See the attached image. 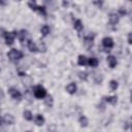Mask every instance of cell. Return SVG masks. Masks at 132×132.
<instances>
[{
    "mask_svg": "<svg viewBox=\"0 0 132 132\" xmlns=\"http://www.w3.org/2000/svg\"><path fill=\"white\" fill-rule=\"evenodd\" d=\"M27 46H28V48H29V51L30 52H32V53H36L37 51H38V47H37V45H36V43L34 42V41H32V40H28V42H27Z\"/></svg>",
    "mask_w": 132,
    "mask_h": 132,
    "instance_id": "cell-12",
    "label": "cell"
},
{
    "mask_svg": "<svg viewBox=\"0 0 132 132\" xmlns=\"http://www.w3.org/2000/svg\"><path fill=\"white\" fill-rule=\"evenodd\" d=\"M105 102L111 104V105H116L117 104V101H118V97L117 96H108V97H104L103 98Z\"/></svg>",
    "mask_w": 132,
    "mask_h": 132,
    "instance_id": "cell-14",
    "label": "cell"
},
{
    "mask_svg": "<svg viewBox=\"0 0 132 132\" xmlns=\"http://www.w3.org/2000/svg\"><path fill=\"white\" fill-rule=\"evenodd\" d=\"M0 4H1V5H4L5 3H4V2H1V1H0Z\"/></svg>",
    "mask_w": 132,
    "mask_h": 132,
    "instance_id": "cell-33",
    "label": "cell"
},
{
    "mask_svg": "<svg viewBox=\"0 0 132 132\" xmlns=\"http://www.w3.org/2000/svg\"><path fill=\"white\" fill-rule=\"evenodd\" d=\"M2 120H3V123L6 124V125H12V124H14V118L10 113L4 114L3 118H2Z\"/></svg>",
    "mask_w": 132,
    "mask_h": 132,
    "instance_id": "cell-8",
    "label": "cell"
},
{
    "mask_svg": "<svg viewBox=\"0 0 132 132\" xmlns=\"http://www.w3.org/2000/svg\"><path fill=\"white\" fill-rule=\"evenodd\" d=\"M118 86H119V84H118V81H117V80L111 79V80L109 81V88H110V90H111V91H116V90L118 89Z\"/></svg>",
    "mask_w": 132,
    "mask_h": 132,
    "instance_id": "cell-24",
    "label": "cell"
},
{
    "mask_svg": "<svg viewBox=\"0 0 132 132\" xmlns=\"http://www.w3.org/2000/svg\"><path fill=\"white\" fill-rule=\"evenodd\" d=\"M2 123H3V120H2V118H1V117H0V126H1V125H2Z\"/></svg>",
    "mask_w": 132,
    "mask_h": 132,
    "instance_id": "cell-32",
    "label": "cell"
},
{
    "mask_svg": "<svg viewBox=\"0 0 132 132\" xmlns=\"http://www.w3.org/2000/svg\"><path fill=\"white\" fill-rule=\"evenodd\" d=\"M98 64H99V61H98L97 58L91 57V58L88 59V65H89V66H91V67H96V66H98Z\"/></svg>",
    "mask_w": 132,
    "mask_h": 132,
    "instance_id": "cell-15",
    "label": "cell"
},
{
    "mask_svg": "<svg viewBox=\"0 0 132 132\" xmlns=\"http://www.w3.org/2000/svg\"><path fill=\"white\" fill-rule=\"evenodd\" d=\"M33 94H34V96H35L36 98H38V99L45 98L46 95H47V94H46V90H45L42 86H40V85L34 87V89H33Z\"/></svg>",
    "mask_w": 132,
    "mask_h": 132,
    "instance_id": "cell-2",
    "label": "cell"
},
{
    "mask_svg": "<svg viewBox=\"0 0 132 132\" xmlns=\"http://www.w3.org/2000/svg\"><path fill=\"white\" fill-rule=\"evenodd\" d=\"M27 34H28V32H27L26 30H21V31L18 33V37H19V39H20L21 42H23V41L26 39Z\"/></svg>",
    "mask_w": 132,
    "mask_h": 132,
    "instance_id": "cell-19",
    "label": "cell"
},
{
    "mask_svg": "<svg viewBox=\"0 0 132 132\" xmlns=\"http://www.w3.org/2000/svg\"><path fill=\"white\" fill-rule=\"evenodd\" d=\"M26 132H30V131H26Z\"/></svg>",
    "mask_w": 132,
    "mask_h": 132,
    "instance_id": "cell-35",
    "label": "cell"
},
{
    "mask_svg": "<svg viewBox=\"0 0 132 132\" xmlns=\"http://www.w3.org/2000/svg\"><path fill=\"white\" fill-rule=\"evenodd\" d=\"M4 98V92L2 91V89H0V100H2Z\"/></svg>",
    "mask_w": 132,
    "mask_h": 132,
    "instance_id": "cell-29",
    "label": "cell"
},
{
    "mask_svg": "<svg viewBox=\"0 0 132 132\" xmlns=\"http://www.w3.org/2000/svg\"><path fill=\"white\" fill-rule=\"evenodd\" d=\"M77 64L80 66H86L88 65V58L84 55H79L77 58Z\"/></svg>",
    "mask_w": 132,
    "mask_h": 132,
    "instance_id": "cell-13",
    "label": "cell"
},
{
    "mask_svg": "<svg viewBox=\"0 0 132 132\" xmlns=\"http://www.w3.org/2000/svg\"><path fill=\"white\" fill-rule=\"evenodd\" d=\"M76 89H77V87H76V85H75L74 82H70L69 85L66 86V91H67V93L70 94V95H73V94L76 92Z\"/></svg>",
    "mask_w": 132,
    "mask_h": 132,
    "instance_id": "cell-11",
    "label": "cell"
},
{
    "mask_svg": "<svg viewBox=\"0 0 132 132\" xmlns=\"http://www.w3.org/2000/svg\"><path fill=\"white\" fill-rule=\"evenodd\" d=\"M53 102H54V100H53V96H51V95H46L45 100H44L45 105H47L48 107H52V106H53Z\"/></svg>",
    "mask_w": 132,
    "mask_h": 132,
    "instance_id": "cell-22",
    "label": "cell"
},
{
    "mask_svg": "<svg viewBox=\"0 0 132 132\" xmlns=\"http://www.w3.org/2000/svg\"><path fill=\"white\" fill-rule=\"evenodd\" d=\"M73 27H74V29H75L76 31H78V32H80V31L84 29V25H82V23H81L80 20H75V21H74V24H73Z\"/></svg>",
    "mask_w": 132,
    "mask_h": 132,
    "instance_id": "cell-16",
    "label": "cell"
},
{
    "mask_svg": "<svg viewBox=\"0 0 132 132\" xmlns=\"http://www.w3.org/2000/svg\"><path fill=\"white\" fill-rule=\"evenodd\" d=\"M23 117H24V119L27 120V121H32V120H33V116H32V112H31L30 110H24Z\"/></svg>",
    "mask_w": 132,
    "mask_h": 132,
    "instance_id": "cell-21",
    "label": "cell"
},
{
    "mask_svg": "<svg viewBox=\"0 0 132 132\" xmlns=\"http://www.w3.org/2000/svg\"><path fill=\"white\" fill-rule=\"evenodd\" d=\"M102 79H103V76L101 73H94V80L96 84H101Z\"/></svg>",
    "mask_w": 132,
    "mask_h": 132,
    "instance_id": "cell-23",
    "label": "cell"
},
{
    "mask_svg": "<svg viewBox=\"0 0 132 132\" xmlns=\"http://www.w3.org/2000/svg\"><path fill=\"white\" fill-rule=\"evenodd\" d=\"M119 13H120L121 15H125L127 12H126V10H125V9H123V8H120V9H119Z\"/></svg>",
    "mask_w": 132,
    "mask_h": 132,
    "instance_id": "cell-27",
    "label": "cell"
},
{
    "mask_svg": "<svg viewBox=\"0 0 132 132\" xmlns=\"http://www.w3.org/2000/svg\"><path fill=\"white\" fill-rule=\"evenodd\" d=\"M50 31H51V29H50V27H48L47 25H43V26L40 28V32H41V34H42L43 36L48 35V34H50Z\"/></svg>",
    "mask_w": 132,
    "mask_h": 132,
    "instance_id": "cell-20",
    "label": "cell"
},
{
    "mask_svg": "<svg viewBox=\"0 0 132 132\" xmlns=\"http://www.w3.org/2000/svg\"><path fill=\"white\" fill-rule=\"evenodd\" d=\"M113 40H112V38L111 37H104L103 39H102V45L106 48V51L108 52V51H110V48H112L113 47Z\"/></svg>",
    "mask_w": 132,
    "mask_h": 132,
    "instance_id": "cell-5",
    "label": "cell"
},
{
    "mask_svg": "<svg viewBox=\"0 0 132 132\" xmlns=\"http://www.w3.org/2000/svg\"><path fill=\"white\" fill-rule=\"evenodd\" d=\"M102 3H103L102 1H99V2H98V1H95V2H94V4H95V5H98V6H101Z\"/></svg>",
    "mask_w": 132,
    "mask_h": 132,
    "instance_id": "cell-30",
    "label": "cell"
},
{
    "mask_svg": "<svg viewBox=\"0 0 132 132\" xmlns=\"http://www.w3.org/2000/svg\"><path fill=\"white\" fill-rule=\"evenodd\" d=\"M0 132H5V131H4L3 129H1V128H0Z\"/></svg>",
    "mask_w": 132,
    "mask_h": 132,
    "instance_id": "cell-34",
    "label": "cell"
},
{
    "mask_svg": "<svg viewBox=\"0 0 132 132\" xmlns=\"http://www.w3.org/2000/svg\"><path fill=\"white\" fill-rule=\"evenodd\" d=\"M128 43H129V44L132 43V34H131V33L128 34Z\"/></svg>",
    "mask_w": 132,
    "mask_h": 132,
    "instance_id": "cell-28",
    "label": "cell"
},
{
    "mask_svg": "<svg viewBox=\"0 0 132 132\" xmlns=\"http://www.w3.org/2000/svg\"><path fill=\"white\" fill-rule=\"evenodd\" d=\"M119 20H120V16L118 13H116V12L109 13V23L111 25H117L119 23Z\"/></svg>",
    "mask_w": 132,
    "mask_h": 132,
    "instance_id": "cell-9",
    "label": "cell"
},
{
    "mask_svg": "<svg viewBox=\"0 0 132 132\" xmlns=\"http://www.w3.org/2000/svg\"><path fill=\"white\" fill-rule=\"evenodd\" d=\"M106 61H107V63H108V65H109L110 68H114L117 66V58L114 56H111V55L110 56H107Z\"/></svg>",
    "mask_w": 132,
    "mask_h": 132,
    "instance_id": "cell-10",
    "label": "cell"
},
{
    "mask_svg": "<svg viewBox=\"0 0 132 132\" xmlns=\"http://www.w3.org/2000/svg\"><path fill=\"white\" fill-rule=\"evenodd\" d=\"M63 5H64V6H67V5H68V2H65V1H63Z\"/></svg>",
    "mask_w": 132,
    "mask_h": 132,
    "instance_id": "cell-31",
    "label": "cell"
},
{
    "mask_svg": "<svg viewBox=\"0 0 132 132\" xmlns=\"http://www.w3.org/2000/svg\"><path fill=\"white\" fill-rule=\"evenodd\" d=\"M8 93L11 96V98L14 99V100H21L22 99V93L20 91H18L16 89H14V88H10L8 90Z\"/></svg>",
    "mask_w": 132,
    "mask_h": 132,
    "instance_id": "cell-6",
    "label": "cell"
},
{
    "mask_svg": "<svg viewBox=\"0 0 132 132\" xmlns=\"http://www.w3.org/2000/svg\"><path fill=\"white\" fill-rule=\"evenodd\" d=\"M18 36V32L13 31V32H7L5 33L4 35V38H5V43L7 45H11L14 41V38Z\"/></svg>",
    "mask_w": 132,
    "mask_h": 132,
    "instance_id": "cell-4",
    "label": "cell"
},
{
    "mask_svg": "<svg viewBox=\"0 0 132 132\" xmlns=\"http://www.w3.org/2000/svg\"><path fill=\"white\" fill-rule=\"evenodd\" d=\"M78 122H79L81 127H87L88 124H89V120H88V118L86 116H80L79 119H78Z\"/></svg>",
    "mask_w": 132,
    "mask_h": 132,
    "instance_id": "cell-18",
    "label": "cell"
},
{
    "mask_svg": "<svg viewBox=\"0 0 132 132\" xmlns=\"http://www.w3.org/2000/svg\"><path fill=\"white\" fill-rule=\"evenodd\" d=\"M84 45L87 50H91L94 45V36H86L84 39Z\"/></svg>",
    "mask_w": 132,
    "mask_h": 132,
    "instance_id": "cell-7",
    "label": "cell"
},
{
    "mask_svg": "<svg viewBox=\"0 0 132 132\" xmlns=\"http://www.w3.org/2000/svg\"><path fill=\"white\" fill-rule=\"evenodd\" d=\"M97 108H98L99 110L103 111V110L105 109V105H104V103H100V104H98V105H97Z\"/></svg>",
    "mask_w": 132,
    "mask_h": 132,
    "instance_id": "cell-26",
    "label": "cell"
},
{
    "mask_svg": "<svg viewBox=\"0 0 132 132\" xmlns=\"http://www.w3.org/2000/svg\"><path fill=\"white\" fill-rule=\"evenodd\" d=\"M78 76H79L80 79H82V80H87V78H88V73H87L86 71H84V72H79V73H78Z\"/></svg>",
    "mask_w": 132,
    "mask_h": 132,
    "instance_id": "cell-25",
    "label": "cell"
},
{
    "mask_svg": "<svg viewBox=\"0 0 132 132\" xmlns=\"http://www.w3.org/2000/svg\"><path fill=\"white\" fill-rule=\"evenodd\" d=\"M7 57H8L11 61L15 62V61H19V60H21V59L23 58V53H22L21 51L16 50V48H11V50L7 53Z\"/></svg>",
    "mask_w": 132,
    "mask_h": 132,
    "instance_id": "cell-1",
    "label": "cell"
},
{
    "mask_svg": "<svg viewBox=\"0 0 132 132\" xmlns=\"http://www.w3.org/2000/svg\"><path fill=\"white\" fill-rule=\"evenodd\" d=\"M34 121H35V124H36L37 126H42V125L44 124V118H43L41 114H37V116L35 117Z\"/></svg>",
    "mask_w": 132,
    "mask_h": 132,
    "instance_id": "cell-17",
    "label": "cell"
},
{
    "mask_svg": "<svg viewBox=\"0 0 132 132\" xmlns=\"http://www.w3.org/2000/svg\"><path fill=\"white\" fill-rule=\"evenodd\" d=\"M28 5L30 6V8H32L33 10L38 11V12L41 13L42 15H45V14H46V8H45L44 6L37 5L36 2H34V1H30V2H28Z\"/></svg>",
    "mask_w": 132,
    "mask_h": 132,
    "instance_id": "cell-3",
    "label": "cell"
}]
</instances>
